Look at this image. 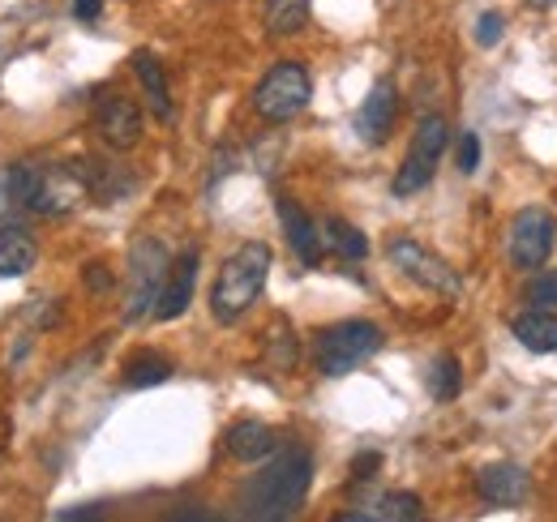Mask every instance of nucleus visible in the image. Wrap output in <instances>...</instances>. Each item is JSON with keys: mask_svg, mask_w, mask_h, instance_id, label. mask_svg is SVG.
<instances>
[{"mask_svg": "<svg viewBox=\"0 0 557 522\" xmlns=\"http://www.w3.org/2000/svg\"><path fill=\"white\" fill-rule=\"evenodd\" d=\"M313 484V455L305 446H287L275 450L271 462L240 488L236 497V514L249 522H283L300 514L305 497Z\"/></svg>", "mask_w": 557, "mask_h": 522, "instance_id": "obj_1", "label": "nucleus"}, {"mask_svg": "<svg viewBox=\"0 0 557 522\" xmlns=\"http://www.w3.org/2000/svg\"><path fill=\"white\" fill-rule=\"evenodd\" d=\"M271 261H275V253L262 240L240 245L232 258L223 261L214 287H210V313H214L219 326L240 322L258 304V296L267 291V278H271Z\"/></svg>", "mask_w": 557, "mask_h": 522, "instance_id": "obj_2", "label": "nucleus"}, {"mask_svg": "<svg viewBox=\"0 0 557 522\" xmlns=\"http://www.w3.org/2000/svg\"><path fill=\"white\" fill-rule=\"evenodd\" d=\"M382 351V330L373 322H339L326 326L313 343V364L322 377H348L369 356Z\"/></svg>", "mask_w": 557, "mask_h": 522, "instance_id": "obj_3", "label": "nucleus"}, {"mask_svg": "<svg viewBox=\"0 0 557 522\" xmlns=\"http://www.w3.org/2000/svg\"><path fill=\"white\" fill-rule=\"evenodd\" d=\"M313 99V82H309V69L296 65V61H278L258 86H253V112L271 125H287L296 121Z\"/></svg>", "mask_w": 557, "mask_h": 522, "instance_id": "obj_4", "label": "nucleus"}, {"mask_svg": "<svg viewBox=\"0 0 557 522\" xmlns=\"http://www.w3.org/2000/svg\"><path fill=\"white\" fill-rule=\"evenodd\" d=\"M168 249L163 240L154 236H141L129 249V300H125V318L138 322L146 313H154V300H159V287L168 278Z\"/></svg>", "mask_w": 557, "mask_h": 522, "instance_id": "obj_5", "label": "nucleus"}, {"mask_svg": "<svg viewBox=\"0 0 557 522\" xmlns=\"http://www.w3.org/2000/svg\"><path fill=\"white\" fill-rule=\"evenodd\" d=\"M446 141H450V129H446L442 116H420L412 150H408V159H404V167H399V176H395V185H391L395 197H412V194H420V189H429Z\"/></svg>", "mask_w": 557, "mask_h": 522, "instance_id": "obj_6", "label": "nucleus"}, {"mask_svg": "<svg viewBox=\"0 0 557 522\" xmlns=\"http://www.w3.org/2000/svg\"><path fill=\"white\" fill-rule=\"evenodd\" d=\"M86 197V181L77 159L70 163H35V189H30V214H70Z\"/></svg>", "mask_w": 557, "mask_h": 522, "instance_id": "obj_7", "label": "nucleus"}, {"mask_svg": "<svg viewBox=\"0 0 557 522\" xmlns=\"http://www.w3.org/2000/svg\"><path fill=\"white\" fill-rule=\"evenodd\" d=\"M386 258H391V265L404 274V278H412V283H420L424 291H437V296H459L463 291V278L446 265L442 258H433L424 245H417V240H391L386 245Z\"/></svg>", "mask_w": 557, "mask_h": 522, "instance_id": "obj_8", "label": "nucleus"}, {"mask_svg": "<svg viewBox=\"0 0 557 522\" xmlns=\"http://www.w3.org/2000/svg\"><path fill=\"white\" fill-rule=\"evenodd\" d=\"M554 240H557V223L549 210H519L515 223H510V261L519 270H541L549 253H554Z\"/></svg>", "mask_w": 557, "mask_h": 522, "instance_id": "obj_9", "label": "nucleus"}, {"mask_svg": "<svg viewBox=\"0 0 557 522\" xmlns=\"http://www.w3.org/2000/svg\"><path fill=\"white\" fill-rule=\"evenodd\" d=\"M95 129H99V137L112 150H134L141 141L146 121H141V108L134 99H125V95H99V103H95Z\"/></svg>", "mask_w": 557, "mask_h": 522, "instance_id": "obj_10", "label": "nucleus"}, {"mask_svg": "<svg viewBox=\"0 0 557 522\" xmlns=\"http://www.w3.org/2000/svg\"><path fill=\"white\" fill-rule=\"evenodd\" d=\"M395 116H399V90H395L391 77H382V82L364 95V103H360V112H356V133H360V141L382 146V141L391 137V129H395Z\"/></svg>", "mask_w": 557, "mask_h": 522, "instance_id": "obj_11", "label": "nucleus"}, {"mask_svg": "<svg viewBox=\"0 0 557 522\" xmlns=\"http://www.w3.org/2000/svg\"><path fill=\"white\" fill-rule=\"evenodd\" d=\"M278 223H283V232H287V245H292V253L300 258V265H309V270H318L322 265V253H326V240H322V227L292 201L287 194H278Z\"/></svg>", "mask_w": 557, "mask_h": 522, "instance_id": "obj_12", "label": "nucleus"}, {"mask_svg": "<svg viewBox=\"0 0 557 522\" xmlns=\"http://www.w3.org/2000/svg\"><path fill=\"white\" fill-rule=\"evenodd\" d=\"M532 493V480L519 462H493L476 475V497L485 506H497V510H510V506H523Z\"/></svg>", "mask_w": 557, "mask_h": 522, "instance_id": "obj_13", "label": "nucleus"}, {"mask_svg": "<svg viewBox=\"0 0 557 522\" xmlns=\"http://www.w3.org/2000/svg\"><path fill=\"white\" fill-rule=\"evenodd\" d=\"M194 283H198V249L181 253L168 265V278H163L159 300H154V318L159 322H176L189 309V300H194Z\"/></svg>", "mask_w": 557, "mask_h": 522, "instance_id": "obj_14", "label": "nucleus"}, {"mask_svg": "<svg viewBox=\"0 0 557 522\" xmlns=\"http://www.w3.org/2000/svg\"><path fill=\"white\" fill-rule=\"evenodd\" d=\"M77 167H82V181H86V197H95L99 206L125 201V197L138 189V176L125 163H112V159H77Z\"/></svg>", "mask_w": 557, "mask_h": 522, "instance_id": "obj_15", "label": "nucleus"}, {"mask_svg": "<svg viewBox=\"0 0 557 522\" xmlns=\"http://www.w3.org/2000/svg\"><path fill=\"white\" fill-rule=\"evenodd\" d=\"M223 446L236 462H267L278 450V433L262 420H240V424L227 428Z\"/></svg>", "mask_w": 557, "mask_h": 522, "instance_id": "obj_16", "label": "nucleus"}, {"mask_svg": "<svg viewBox=\"0 0 557 522\" xmlns=\"http://www.w3.org/2000/svg\"><path fill=\"white\" fill-rule=\"evenodd\" d=\"M424 514L417 493H382L364 501V510H344L339 522H417Z\"/></svg>", "mask_w": 557, "mask_h": 522, "instance_id": "obj_17", "label": "nucleus"}, {"mask_svg": "<svg viewBox=\"0 0 557 522\" xmlns=\"http://www.w3.org/2000/svg\"><path fill=\"white\" fill-rule=\"evenodd\" d=\"M39 261V245L22 223L0 227V278H22Z\"/></svg>", "mask_w": 557, "mask_h": 522, "instance_id": "obj_18", "label": "nucleus"}, {"mask_svg": "<svg viewBox=\"0 0 557 522\" xmlns=\"http://www.w3.org/2000/svg\"><path fill=\"white\" fill-rule=\"evenodd\" d=\"M510 334L519 338V347L549 356V351H557V313L554 309H528L510 322Z\"/></svg>", "mask_w": 557, "mask_h": 522, "instance_id": "obj_19", "label": "nucleus"}, {"mask_svg": "<svg viewBox=\"0 0 557 522\" xmlns=\"http://www.w3.org/2000/svg\"><path fill=\"white\" fill-rule=\"evenodd\" d=\"M134 73H138L141 90H146V99H150V112L159 116V121H172V95H168V77H163V65H159V57H150V52H134Z\"/></svg>", "mask_w": 557, "mask_h": 522, "instance_id": "obj_20", "label": "nucleus"}, {"mask_svg": "<svg viewBox=\"0 0 557 522\" xmlns=\"http://www.w3.org/2000/svg\"><path fill=\"white\" fill-rule=\"evenodd\" d=\"M172 377V360L168 356H159V351H138V356H129V364H125V386L129 390H150V386H163Z\"/></svg>", "mask_w": 557, "mask_h": 522, "instance_id": "obj_21", "label": "nucleus"}, {"mask_svg": "<svg viewBox=\"0 0 557 522\" xmlns=\"http://www.w3.org/2000/svg\"><path fill=\"white\" fill-rule=\"evenodd\" d=\"M322 240H326V249H335L344 261H364V253H369L364 232L351 227L348 219H326L322 223Z\"/></svg>", "mask_w": 557, "mask_h": 522, "instance_id": "obj_22", "label": "nucleus"}, {"mask_svg": "<svg viewBox=\"0 0 557 522\" xmlns=\"http://www.w3.org/2000/svg\"><path fill=\"white\" fill-rule=\"evenodd\" d=\"M313 0H267V30L271 35H296L309 22Z\"/></svg>", "mask_w": 557, "mask_h": 522, "instance_id": "obj_23", "label": "nucleus"}, {"mask_svg": "<svg viewBox=\"0 0 557 522\" xmlns=\"http://www.w3.org/2000/svg\"><path fill=\"white\" fill-rule=\"evenodd\" d=\"M463 390V369H459V360L455 356H437L433 364H429V394H433V402H450V398H459Z\"/></svg>", "mask_w": 557, "mask_h": 522, "instance_id": "obj_24", "label": "nucleus"}, {"mask_svg": "<svg viewBox=\"0 0 557 522\" xmlns=\"http://www.w3.org/2000/svg\"><path fill=\"white\" fill-rule=\"evenodd\" d=\"M528 300L536 309H557V270H541V278L528 287Z\"/></svg>", "mask_w": 557, "mask_h": 522, "instance_id": "obj_25", "label": "nucleus"}, {"mask_svg": "<svg viewBox=\"0 0 557 522\" xmlns=\"http://www.w3.org/2000/svg\"><path fill=\"white\" fill-rule=\"evenodd\" d=\"M476 167H481V137L476 133H463L459 137V172L472 176Z\"/></svg>", "mask_w": 557, "mask_h": 522, "instance_id": "obj_26", "label": "nucleus"}, {"mask_svg": "<svg viewBox=\"0 0 557 522\" xmlns=\"http://www.w3.org/2000/svg\"><path fill=\"white\" fill-rule=\"evenodd\" d=\"M476 39H481V48H493L497 39H502V13H481V22H476Z\"/></svg>", "mask_w": 557, "mask_h": 522, "instance_id": "obj_27", "label": "nucleus"}, {"mask_svg": "<svg viewBox=\"0 0 557 522\" xmlns=\"http://www.w3.org/2000/svg\"><path fill=\"white\" fill-rule=\"evenodd\" d=\"M377 467H382V455H377V450L360 455L356 462H351V484H364V480H373V475H377Z\"/></svg>", "mask_w": 557, "mask_h": 522, "instance_id": "obj_28", "label": "nucleus"}, {"mask_svg": "<svg viewBox=\"0 0 557 522\" xmlns=\"http://www.w3.org/2000/svg\"><path fill=\"white\" fill-rule=\"evenodd\" d=\"M73 4V17L77 22H95L99 13H103V0H70Z\"/></svg>", "mask_w": 557, "mask_h": 522, "instance_id": "obj_29", "label": "nucleus"}, {"mask_svg": "<svg viewBox=\"0 0 557 522\" xmlns=\"http://www.w3.org/2000/svg\"><path fill=\"white\" fill-rule=\"evenodd\" d=\"M86 287H90V291H108V287H112V274H108L103 265H90V270H86Z\"/></svg>", "mask_w": 557, "mask_h": 522, "instance_id": "obj_30", "label": "nucleus"}, {"mask_svg": "<svg viewBox=\"0 0 557 522\" xmlns=\"http://www.w3.org/2000/svg\"><path fill=\"white\" fill-rule=\"evenodd\" d=\"M99 514H103V506H82V510H61L57 519L73 522V519H99Z\"/></svg>", "mask_w": 557, "mask_h": 522, "instance_id": "obj_31", "label": "nucleus"}, {"mask_svg": "<svg viewBox=\"0 0 557 522\" xmlns=\"http://www.w3.org/2000/svg\"><path fill=\"white\" fill-rule=\"evenodd\" d=\"M172 519H214V514L210 510H176Z\"/></svg>", "mask_w": 557, "mask_h": 522, "instance_id": "obj_32", "label": "nucleus"}, {"mask_svg": "<svg viewBox=\"0 0 557 522\" xmlns=\"http://www.w3.org/2000/svg\"><path fill=\"white\" fill-rule=\"evenodd\" d=\"M536 4H557V0H536Z\"/></svg>", "mask_w": 557, "mask_h": 522, "instance_id": "obj_33", "label": "nucleus"}]
</instances>
